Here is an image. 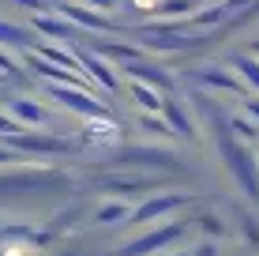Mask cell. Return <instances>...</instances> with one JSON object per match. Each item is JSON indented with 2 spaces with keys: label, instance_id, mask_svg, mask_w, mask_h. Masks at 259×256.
I'll return each instance as SVG.
<instances>
[{
  "label": "cell",
  "instance_id": "cell-1",
  "mask_svg": "<svg viewBox=\"0 0 259 256\" xmlns=\"http://www.w3.org/2000/svg\"><path fill=\"white\" fill-rule=\"evenodd\" d=\"M184 230H188V223H169V226H158V230H150V234L136 237V241H128V245L120 249V256H150V252H162V249H169V245H173Z\"/></svg>",
  "mask_w": 259,
  "mask_h": 256
},
{
  "label": "cell",
  "instance_id": "cell-2",
  "mask_svg": "<svg viewBox=\"0 0 259 256\" xmlns=\"http://www.w3.org/2000/svg\"><path fill=\"white\" fill-rule=\"evenodd\" d=\"M184 204H192V196H181V192H165V196H154V200H147V204L132 207L128 223H132V226H150V223H158L162 215H169V211H177V207H184Z\"/></svg>",
  "mask_w": 259,
  "mask_h": 256
},
{
  "label": "cell",
  "instance_id": "cell-3",
  "mask_svg": "<svg viewBox=\"0 0 259 256\" xmlns=\"http://www.w3.org/2000/svg\"><path fill=\"white\" fill-rule=\"evenodd\" d=\"M49 94L53 98H60L68 105V109L83 113V117H94V113H105L102 102H94L91 87H75V83H49Z\"/></svg>",
  "mask_w": 259,
  "mask_h": 256
},
{
  "label": "cell",
  "instance_id": "cell-4",
  "mask_svg": "<svg viewBox=\"0 0 259 256\" xmlns=\"http://www.w3.org/2000/svg\"><path fill=\"white\" fill-rule=\"evenodd\" d=\"M53 8H57L64 19H71L75 26H87V30H113V19H105L98 8H91V4H83V0H53Z\"/></svg>",
  "mask_w": 259,
  "mask_h": 256
},
{
  "label": "cell",
  "instance_id": "cell-5",
  "mask_svg": "<svg viewBox=\"0 0 259 256\" xmlns=\"http://www.w3.org/2000/svg\"><path fill=\"white\" fill-rule=\"evenodd\" d=\"M75 57H79V68H83V76H87V79H94L102 91H117V83H120V79H117V68H109V60H105L102 53L79 49Z\"/></svg>",
  "mask_w": 259,
  "mask_h": 256
},
{
  "label": "cell",
  "instance_id": "cell-6",
  "mask_svg": "<svg viewBox=\"0 0 259 256\" xmlns=\"http://www.w3.org/2000/svg\"><path fill=\"white\" fill-rule=\"evenodd\" d=\"M8 147L12 151H30V155H64L71 151V139H60V136H8Z\"/></svg>",
  "mask_w": 259,
  "mask_h": 256
},
{
  "label": "cell",
  "instance_id": "cell-7",
  "mask_svg": "<svg viewBox=\"0 0 259 256\" xmlns=\"http://www.w3.org/2000/svg\"><path fill=\"white\" fill-rule=\"evenodd\" d=\"M195 83L199 87H210V91H226V94H237V98H244L248 94V87H244V79H240L237 72H226V68H199L195 72Z\"/></svg>",
  "mask_w": 259,
  "mask_h": 256
},
{
  "label": "cell",
  "instance_id": "cell-8",
  "mask_svg": "<svg viewBox=\"0 0 259 256\" xmlns=\"http://www.w3.org/2000/svg\"><path fill=\"white\" fill-rule=\"evenodd\" d=\"M117 136H120L117 121H109L105 113H94V117H87L79 139H83V143H117Z\"/></svg>",
  "mask_w": 259,
  "mask_h": 256
},
{
  "label": "cell",
  "instance_id": "cell-9",
  "mask_svg": "<svg viewBox=\"0 0 259 256\" xmlns=\"http://www.w3.org/2000/svg\"><path fill=\"white\" fill-rule=\"evenodd\" d=\"M154 177H102L98 181V189L105 192V196H136V192H147L154 189Z\"/></svg>",
  "mask_w": 259,
  "mask_h": 256
},
{
  "label": "cell",
  "instance_id": "cell-10",
  "mask_svg": "<svg viewBox=\"0 0 259 256\" xmlns=\"http://www.w3.org/2000/svg\"><path fill=\"white\" fill-rule=\"evenodd\" d=\"M12 113L15 121H19L23 128H38V125H49V109L46 105H38L34 98H12Z\"/></svg>",
  "mask_w": 259,
  "mask_h": 256
},
{
  "label": "cell",
  "instance_id": "cell-11",
  "mask_svg": "<svg viewBox=\"0 0 259 256\" xmlns=\"http://www.w3.org/2000/svg\"><path fill=\"white\" fill-rule=\"evenodd\" d=\"M199 8H203V0H158V4L150 8V15L169 23V19H192Z\"/></svg>",
  "mask_w": 259,
  "mask_h": 256
},
{
  "label": "cell",
  "instance_id": "cell-12",
  "mask_svg": "<svg viewBox=\"0 0 259 256\" xmlns=\"http://www.w3.org/2000/svg\"><path fill=\"white\" fill-rule=\"evenodd\" d=\"M162 117L169 121V132H173V136L195 139V121H192V113L184 109L181 102H165V105H162Z\"/></svg>",
  "mask_w": 259,
  "mask_h": 256
},
{
  "label": "cell",
  "instance_id": "cell-13",
  "mask_svg": "<svg viewBox=\"0 0 259 256\" xmlns=\"http://www.w3.org/2000/svg\"><path fill=\"white\" fill-rule=\"evenodd\" d=\"M128 94H132V102L143 105V113H162V94H158V87L154 83H143V79H132L128 83Z\"/></svg>",
  "mask_w": 259,
  "mask_h": 256
},
{
  "label": "cell",
  "instance_id": "cell-14",
  "mask_svg": "<svg viewBox=\"0 0 259 256\" xmlns=\"http://www.w3.org/2000/svg\"><path fill=\"white\" fill-rule=\"evenodd\" d=\"M128 215H132V204L124 196H117V200H105V204L94 211V223L98 226H117V223H128Z\"/></svg>",
  "mask_w": 259,
  "mask_h": 256
},
{
  "label": "cell",
  "instance_id": "cell-15",
  "mask_svg": "<svg viewBox=\"0 0 259 256\" xmlns=\"http://www.w3.org/2000/svg\"><path fill=\"white\" fill-rule=\"evenodd\" d=\"M229 68H233V72L244 79L248 91L259 94V57H255V53H237V57L229 60Z\"/></svg>",
  "mask_w": 259,
  "mask_h": 256
},
{
  "label": "cell",
  "instance_id": "cell-16",
  "mask_svg": "<svg viewBox=\"0 0 259 256\" xmlns=\"http://www.w3.org/2000/svg\"><path fill=\"white\" fill-rule=\"evenodd\" d=\"M120 72H128L132 79H147V83H154V87L169 83V79H165L162 72H154V64H147L143 57H136V60H124V68H120Z\"/></svg>",
  "mask_w": 259,
  "mask_h": 256
},
{
  "label": "cell",
  "instance_id": "cell-17",
  "mask_svg": "<svg viewBox=\"0 0 259 256\" xmlns=\"http://www.w3.org/2000/svg\"><path fill=\"white\" fill-rule=\"evenodd\" d=\"M34 53L49 57L53 64H60V68H71V72H83V68H79V57H75V53H68V49H60V46H38Z\"/></svg>",
  "mask_w": 259,
  "mask_h": 256
},
{
  "label": "cell",
  "instance_id": "cell-18",
  "mask_svg": "<svg viewBox=\"0 0 259 256\" xmlns=\"http://www.w3.org/2000/svg\"><path fill=\"white\" fill-rule=\"evenodd\" d=\"M34 30H41V34H53V38H71V30H75V23H64V19H49V15H38L34 19Z\"/></svg>",
  "mask_w": 259,
  "mask_h": 256
},
{
  "label": "cell",
  "instance_id": "cell-19",
  "mask_svg": "<svg viewBox=\"0 0 259 256\" xmlns=\"http://www.w3.org/2000/svg\"><path fill=\"white\" fill-rule=\"evenodd\" d=\"M0 42L4 46H26V30L23 26H12V23H0Z\"/></svg>",
  "mask_w": 259,
  "mask_h": 256
},
{
  "label": "cell",
  "instance_id": "cell-20",
  "mask_svg": "<svg viewBox=\"0 0 259 256\" xmlns=\"http://www.w3.org/2000/svg\"><path fill=\"white\" fill-rule=\"evenodd\" d=\"M229 125H233V132H237L240 143H255V125H252L248 117H233Z\"/></svg>",
  "mask_w": 259,
  "mask_h": 256
},
{
  "label": "cell",
  "instance_id": "cell-21",
  "mask_svg": "<svg viewBox=\"0 0 259 256\" xmlns=\"http://www.w3.org/2000/svg\"><path fill=\"white\" fill-rule=\"evenodd\" d=\"M199 226H207V230H210V234H229V230H226V226H222V223H218V215H199Z\"/></svg>",
  "mask_w": 259,
  "mask_h": 256
},
{
  "label": "cell",
  "instance_id": "cell-22",
  "mask_svg": "<svg viewBox=\"0 0 259 256\" xmlns=\"http://www.w3.org/2000/svg\"><path fill=\"white\" fill-rule=\"evenodd\" d=\"M244 113H248L252 121H259V98H252V91L244 94Z\"/></svg>",
  "mask_w": 259,
  "mask_h": 256
},
{
  "label": "cell",
  "instance_id": "cell-23",
  "mask_svg": "<svg viewBox=\"0 0 259 256\" xmlns=\"http://www.w3.org/2000/svg\"><path fill=\"white\" fill-rule=\"evenodd\" d=\"M83 4H91V8H98V12H113V8H117L120 0H83Z\"/></svg>",
  "mask_w": 259,
  "mask_h": 256
},
{
  "label": "cell",
  "instance_id": "cell-24",
  "mask_svg": "<svg viewBox=\"0 0 259 256\" xmlns=\"http://www.w3.org/2000/svg\"><path fill=\"white\" fill-rule=\"evenodd\" d=\"M192 256H218V249H214L210 241H203V245H195V252Z\"/></svg>",
  "mask_w": 259,
  "mask_h": 256
},
{
  "label": "cell",
  "instance_id": "cell-25",
  "mask_svg": "<svg viewBox=\"0 0 259 256\" xmlns=\"http://www.w3.org/2000/svg\"><path fill=\"white\" fill-rule=\"evenodd\" d=\"M0 72H15V60L8 53H0Z\"/></svg>",
  "mask_w": 259,
  "mask_h": 256
},
{
  "label": "cell",
  "instance_id": "cell-26",
  "mask_svg": "<svg viewBox=\"0 0 259 256\" xmlns=\"http://www.w3.org/2000/svg\"><path fill=\"white\" fill-rule=\"evenodd\" d=\"M15 4H23V8H34V12H41V8H46L49 0H15Z\"/></svg>",
  "mask_w": 259,
  "mask_h": 256
},
{
  "label": "cell",
  "instance_id": "cell-27",
  "mask_svg": "<svg viewBox=\"0 0 259 256\" xmlns=\"http://www.w3.org/2000/svg\"><path fill=\"white\" fill-rule=\"evenodd\" d=\"M8 162H15V151L12 147H0V166H8Z\"/></svg>",
  "mask_w": 259,
  "mask_h": 256
},
{
  "label": "cell",
  "instance_id": "cell-28",
  "mask_svg": "<svg viewBox=\"0 0 259 256\" xmlns=\"http://www.w3.org/2000/svg\"><path fill=\"white\" fill-rule=\"evenodd\" d=\"M252 53H255V57H259V38H255V42H252Z\"/></svg>",
  "mask_w": 259,
  "mask_h": 256
},
{
  "label": "cell",
  "instance_id": "cell-29",
  "mask_svg": "<svg viewBox=\"0 0 259 256\" xmlns=\"http://www.w3.org/2000/svg\"><path fill=\"white\" fill-rule=\"evenodd\" d=\"M169 256H192V252H184V249H181V252H169Z\"/></svg>",
  "mask_w": 259,
  "mask_h": 256
}]
</instances>
